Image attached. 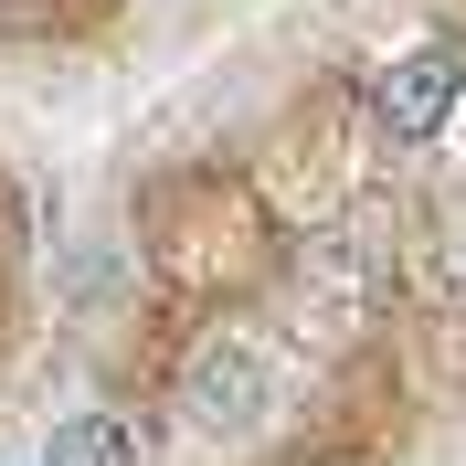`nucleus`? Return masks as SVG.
I'll use <instances>...</instances> for the list:
<instances>
[{
  "instance_id": "nucleus-1",
  "label": "nucleus",
  "mask_w": 466,
  "mask_h": 466,
  "mask_svg": "<svg viewBox=\"0 0 466 466\" xmlns=\"http://www.w3.org/2000/svg\"><path fill=\"white\" fill-rule=\"evenodd\" d=\"M180 413L202 424V435H255L265 413H276V371H265V350L244 329H212L191 350V371H180Z\"/></svg>"
},
{
  "instance_id": "nucleus-2",
  "label": "nucleus",
  "mask_w": 466,
  "mask_h": 466,
  "mask_svg": "<svg viewBox=\"0 0 466 466\" xmlns=\"http://www.w3.org/2000/svg\"><path fill=\"white\" fill-rule=\"evenodd\" d=\"M456 96H466V54L456 43H424V54H403V64L371 75V116L392 138H435L445 116H456Z\"/></svg>"
},
{
  "instance_id": "nucleus-3",
  "label": "nucleus",
  "mask_w": 466,
  "mask_h": 466,
  "mask_svg": "<svg viewBox=\"0 0 466 466\" xmlns=\"http://www.w3.org/2000/svg\"><path fill=\"white\" fill-rule=\"evenodd\" d=\"M43 466H138V435H127V413H64L43 435Z\"/></svg>"
}]
</instances>
